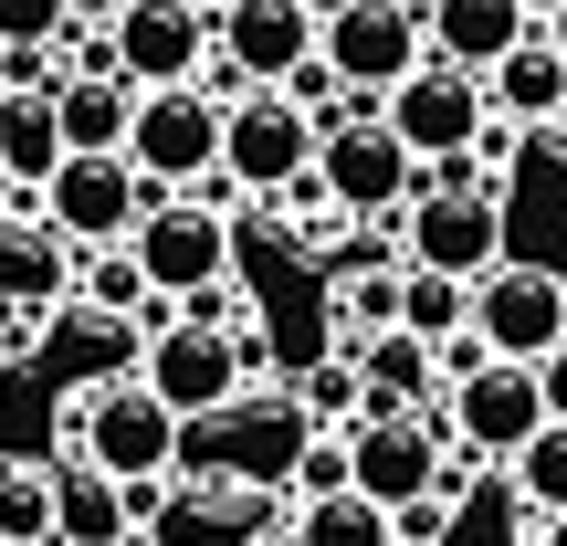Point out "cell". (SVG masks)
<instances>
[{"label": "cell", "mask_w": 567, "mask_h": 546, "mask_svg": "<svg viewBox=\"0 0 567 546\" xmlns=\"http://www.w3.org/2000/svg\"><path fill=\"white\" fill-rule=\"evenodd\" d=\"M316 179H326V200H337L347 222H400L410 189H421V158H410V137L379 116V95H347L337 116H326V137H316Z\"/></svg>", "instance_id": "1"}, {"label": "cell", "mask_w": 567, "mask_h": 546, "mask_svg": "<svg viewBox=\"0 0 567 546\" xmlns=\"http://www.w3.org/2000/svg\"><path fill=\"white\" fill-rule=\"evenodd\" d=\"M400 243H410V264L484 284L515 253V189H494V179H421L410 210H400Z\"/></svg>", "instance_id": "2"}, {"label": "cell", "mask_w": 567, "mask_h": 546, "mask_svg": "<svg viewBox=\"0 0 567 546\" xmlns=\"http://www.w3.org/2000/svg\"><path fill=\"white\" fill-rule=\"evenodd\" d=\"M179 442H189V421L137 379V368H126V379H84V442H74V463L116 473V484H168V473H179Z\"/></svg>", "instance_id": "3"}, {"label": "cell", "mask_w": 567, "mask_h": 546, "mask_svg": "<svg viewBox=\"0 0 567 546\" xmlns=\"http://www.w3.org/2000/svg\"><path fill=\"white\" fill-rule=\"evenodd\" d=\"M147 200H158V179H147L126 147H74V158L42 179V222L63 231L74 253H95V243H126V231L147 222Z\"/></svg>", "instance_id": "4"}, {"label": "cell", "mask_w": 567, "mask_h": 546, "mask_svg": "<svg viewBox=\"0 0 567 546\" xmlns=\"http://www.w3.org/2000/svg\"><path fill=\"white\" fill-rule=\"evenodd\" d=\"M379 116L410 137V158H421V168H442V158H473V147H484L494 95H484L473 63H442V53H431L421 74H400V84L379 95Z\"/></svg>", "instance_id": "5"}, {"label": "cell", "mask_w": 567, "mask_h": 546, "mask_svg": "<svg viewBox=\"0 0 567 546\" xmlns=\"http://www.w3.org/2000/svg\"><path fill=\"white\" fill-rule=\"evenodd\" d=\"M316 137H326L316 105H295L284 84H252V95L231 105V126H221V168L243 179V200H284V189L316 168Z\"/></svg>", "instance_id": "6"}, {"label": "cell", "mask_w": 567, "mask_h": 546, "mask_svg": "<svg viewBox=\"0 0 567 546\" xmlns=\"http://www.w3.org/2000/svg\"><path fill=\"white\" fill-rule=\"evenodd\" d=\"M221 126H231V105L210 95V84H147L137 126H126V158L158 189H200L210 168H221Z\"/></svg>", "instance_id": "7"}, {"label": "cell", "mask_w": 567, "mask_h": 546, "mask_svg": "<svg viewBox=\"0 0 567 546\" xmlns=\"http://www.w3.org/2000/svg\"><path fill=\"white\" fill-rule=\"evenodd\" d=\"M147 389H158L179 421H221L231 400H243V347H231V326H200V316H168L158 337H147Z\"/></svg>", "instance_id": "8"}, {"label": "cell", "mask_w": 567, "mask_h": 546, "mask_svg": "<svg viewBox=\"0 0 567 546\" xmlns=\"http://www.w3.org/2000/svg\"><path fill=\"white\" fill-rule=\"evenodd\" d=\"M547 431V389H536V358H494L473 379H452V442L473 463H515V452Z\"/></svg>", "instance_id": "9"}, {"label": "cell", "mask_w": 567, "mask_h": 546, "mask_svg": "<svg viewBox=\"0 0 567 546\" xmlns=\"http://www.w3.org/2000/svg\"><path fill=\"white\" fill-rule=\"evenodd\" d=\"M105 32H116L126 84H200V63L221 53V11H200V0H126Z\"/></svg>", "instance_id": "10"}, {"label": "cell", "mask_w": 567, "mask_h": 546, "mask_svg": "<svg viewBox=\"0 0 567 546\" xmlns=\"http://www.w3.org/2000/svg\"><path fill=\"white\" fill-rule=\"evenodd\" d=\"M473 326L494 337V358H547V347L567 337V274L505 253V264L473 284Z\"/></svg>", "instance_id": "11"}, {"label": "cell", "mask_w": 567, "mask_h": 546, "mask_svg": "<svg viewBox=\"0 0 567 546\" xmlns=\"http://www.w3.org/2000/svg\"><path fill=\"white\" fill-rule=\"evenodd\" d=\"M326 63L347 74V95H389L400 74L431 63V21L400 11V0H358V11L326 21Z\"/></svg>", "instance_id": "12"}, {"label": "cell", "mask_w": 567, "mask_h": 546, "mask_svg": "<svg viewBox=\"0 0 567 546\" xmlns=\"http://www.w3.org/2000/svg\"><path fill=\"white\" fill-rule=\"evenodd\" d=\"M316 42H326V21L305 11V0H221V53L243 63L252 84H284Z\"/></svg>", "instance_id": "13"}, {"label": "cell", "mask_w": 567, "mask_h": 546, "mask_svg": "<svg viewBox=\"0 0 567 546\" xmlns=\"http://www.w3.org/2000/svg\"><path fill=\"white\" fill-rule=\"evenodd\" d=\"M200 431H231V452H221V473L231 484H284L295 473V452L316 442V421H305V400H231L221 421H200Z\"/></svg>", "instance_id": "14"}, {"label": "cell", "mask_w": 567, "mask_h": 546, "mask_svg": "<svg viewBox=\"0 0 567 546\" xmlns=\"http://www.w3.org/2000/svg\"><path fill=\"white\" fill-rule=\"evenodd\" d=\"M484 95H494V116H505V126H567V42L536 21V32L484 74Z\"/></svg>", "instance_id": "15"}, {"label": "cell", "mask_w": 567, "mask_h": 546, "mask_svg": "<svg viewBox=\"0 0 567 546\" xmlns=\"http://www.w3.org/2000/svg\"><path fill=\"white\" fill-rule=\"evenodd\" d=\"M526 32H536L526 0H431V53H442V63H473V74H494Z\"/></svg>", "instance_id": "16"}, {"label": "cell", "mask_w": 567, "mask_h": 546, "mask_svg": "<svg viewBox=\"0 0 567 546\" xmlns=\"http://www.w3.org/2000/svg\"><path fill=\"white\" fill-rule=\"evenodd\" d=\"M63 158H74V137H63V105L32 95V84H0V179L42 189Z\"/></svg>", "instance_id": "17"}, {"label": "cell", "mask_w": 567, "mask_h": 546, "mask_svg": "<svg viewBox=\"0 0 567 546\" xmlns=\"http://www.w3.org/2000/svg\"><path fill=\"white\" fill-rule=\"evenodd\" d=\"M358 379H368V410L442 400V358H431V337H410V326H379V337L358 347Z\"/></svg>", "instance_id": "18"}, {"label": "cell", "mask_w": 567, "mask_h": 546, "mask_svg": "<svg viewBox=\"0 0 567 546\" xmlns=\"http://www.w3.org/2000/svg\"><path fill=\"white\" fill-rule=\"evenodd\" d=\"M0 295H74V243L42 210H0Z\"/></svg>", "instance_id": "19"}, {"label": "cell", "mask_w": 567, "mask_h": 546, "mask_svg": "<svg viewBox=\"0 0 567 546\" xmlns=\"http://www.w3.org/2000/svg\"><path fill=\"white\" fill-rule=\"evenodd\" d=\"M137 95H147V84H126V74H63V84H53L63 137H74V147H126V126H137Z\"/></svg>", "instance_id": "20"}, {"label": "cell", "mask_w": 567, "mask_h": 546, "mask_svg": "<svg viewBox=\"0 0 567 546\" xmlns=\"http://www.w3.org/2000/svg\"><path fill=\"white\" fill-rule=\"evenodd\" d=\"M0 546H63V463H0Z\"/></svg>", "instance_id": "21"}, {"label": "cell", "mask_w": 567, "mask_h": 546, "mask_svg": "<svg viewBox=\"0 0 567 546\" xmlns=\"http://www.w3.org/2000/svg\"><path fill=\"white\" fill-rule=\"evenodd\" d=\"M379 326H400V264H368V274L347 264L337 295H326V347H347V358H358Z\"/></svg>", "instance_id": "22"}, {"label": "cell", "mask_w": 567, "mask_h": 546, "mask_svg": "<svg viewBox=\"0 0 567 546\" xmlns=\"http://www.w3.org/2000/svg\"><path fill=\"white\" fill-rule=\"evenodd\" d=\"M295 546H400V515L379 505V494H305L295 505Z\"/></svg>", "instance_id": "23"}, {"label": "cell", "mask_w": 567, "mask_h": 546, "mask_svg": "<svg viewBox=\"0 0 567 546\" xmlns=\"http://www.w3.org/2000/svg\"><path fill=\"white\" fill-rule=\"evenodd\" d=\"M400 326L442 347L452 326H473V284L463 274H431V264H400Z\"/></svg>", "instance_id": "24"}, {"label": "cell", "mask_w": 567, "mask_h": 546, "mask_svg": "<svg viewBox=\"0 0 567 546\" xmlns=\"http://www.w3.org/2000/svg\"><path fill=\"white\" fill-rule=\"evenodd\" d=\"M295 400H305V421H316V431H358V421H368V379H358V358H347V347H326V358L305 368Z\"/></svg>", "instance_id": "25"}, {"label": "cell", "mask_w": 567, "mask_h": 546, "mask_svg": "<svg viewBox=\"0 0 567 546\" xmlns=\"http://www.w3.org/2000/svg\"><path fill=\"white\" fill-rule=\"evenodd\" d=\"M505 484H515V515H567V421H547L526 452H515Z\"/></svg>", "instance_id": "26"}, {"label": "cell", "mask_w": 567, "mask_h": 546, "mask_svg": "<svg viewBox=\"0 0 567 546\" xmlns=\"http://www.w3.org/2000/svg\"><path fill=\"white\" fill-rule=\"evenodd\" d=\"M295 494H347L358 484V452H347V431H316V442L295 452V473H284Z\"/></svg>", "instance_id": "27"}, {"label": "cell", "mask_w": 567, "mask_h": 546, "mask_svg": "<svg viewBox=\"0 0 567 546\" xmlns=\"http://www.w3.org/2000/svg\"><path fill=\"white\" fill-rule=\"evenodd\" d=\"M74 0H0V42H74Z\"/></svg>", "instance_id": "28"}, {"label": "cell", "mask_w": 567, "mask_h": 546, "mask_svg": "<svg viewBox=\"0 0 567 546\" xmlns=\"http://www.w3.org/2000/svg\"><path fill=\"white\" fill-rule=\"evenodd\" d=\"M63 305H74V295H0V347H11V358H21V347H42Z\"/></svg>", "instance_id": "29"}, {"label": "cell", "mask_w": 567, "mask_h": 546, "mask_svg": "<svg viewBox=\"0 0 567 546\" xmlns=\"http://www.w3.org/2000/svg\"><path fill=\"white\" fill-rule=\"evenodd\" d=\"M536 389H547V421H567V337L536 358Z\"/></svg>", "instance_id": "30"}, {"label": "cell", "mask_w": 567, "mask_h": 546, "mask_svg": "<svg viewBox=\"0 0 567 546\" xmlns=\"http://www.w3.org/2000/svg\"><path fill=\"white\" fill-rule=\"evenodd\" d=\"M231 347H243V379H264V368H274V347H264V326H243V316H231Z\"/></svg>", "instance_id": "31"}, {"label": "cell", "mask_w": 567, "mask_h": 546, "mask_svg": "<svg viewBox=\"0 0 567 546\" xmlns=\"http://www.w3.org/2000/svg\"><path fill=\"white\" fill-rule=\"evenodd\" d=\"M116 11H126V0H74V21H84V32H105Z\"/></svg>", "instance_id": "32"}, {"label": "cell", "mask_w": 567, "mask_h": 546, "mask_svg": "<svg viewBox=\"0 0 567 546\" xmlns=\"http://www.w3.org/2000/svg\"><path fill=\"white\" fill-rule=\"evenodd\" d=\"M526 546H567V515H536V536Z\"/></svg>", "instance_id": "33"}, {"label": "cell", "mask_w": 567, "mask_h": 546, "mask_svg": "<svg viewBox=\"0 0 567 546\" xmlns=\"http://www.w3.org/2000/svg\"><path fill=\"white\" fill-rule=\"evenodd\" d=\"M305 11H316V21H337V11H358V0H305Z\"/></svg>", "instance_id": "34"}, {"label": "cell", "mask_w": 567, "mask_h": 546, "mask_svg": "<svg viewBox=\"0 0 567 546\" xmlns=\"http://www.w3.org/2000/svg\"><path fill=\"white\" fill-rule=\"evenodd\" d=\"M526 11H536V21H547V11H567V0H526Z\"/></svg>", "instance_id": "35"}, {"label": "cell", "mask_w": 567, "mask_h": 546, "mask_svg": "<svg viewBox=\"0 0 567 546\" xmlns=\"http://www.w3.org/2000/svg\"><path fill=\"white\" fill-rule=\"evenodd\" d=\"M547 32H557V42H567V11H547Z\"/></svg>", "instance_id": "36"}, {"label": "cell", "mask_w": 567, "mask_h": 546, "mask_svg": "<svg viewBox=\"0 0 567 546\" xmlns=\"http://www.w3.org/2000/svg\"><path fill=\"white\" fill-rule=\"evenodd\" d=\"M0 84H11V42H0Z\"/></svg>", "instance_id": "37"}, {"label": "cell", "mask_w": 567, "mask_h": 546, "mask_svg": "<svg viewBox=\"0 0 567 546\" xmlns=\"http://www.w3.org/2000/svg\"><path fill=\"white\" fill-rule=\"evenodd\" d=\"M116 546H147V536H116Z\"/></svg>", "instance_id": "38"}, {"label": "cell", "mask_w": 567, "mask_h": 546, "mask_svg": "<svg viewBox=\"0 0 567 546\" xmlns=\"http://www.w3.org/2000/svg\"><path fill=\"white\" fill-rule=\"evenodd\" d=\"M0 358H11V347H0Z\"/></svg>", "instance_id": "39"}]
</instances>
